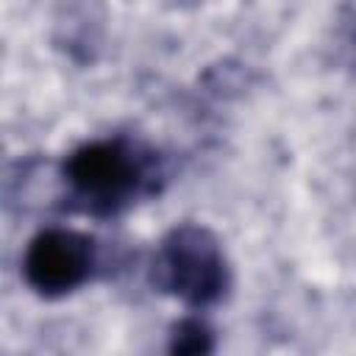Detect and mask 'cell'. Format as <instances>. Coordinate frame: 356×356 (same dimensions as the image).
<instances>
[{
	"mask_svg": "<svg viewBox=\"0 0 356 356\" xmlns=\"http://www.w3.org/2000/svg\"><path fill=\"white\" fill-rule=\"evenodd\" d=\"M92 239L67 228H47L36 234L22 259L28 286L44 298H61L78 289L92 275Z\"/></svg>",
	"mask_w": 356,
	"mask_h": 356,
	"instance_id": "3957f363",
	"label": "cell"
},
{
	"mask_svg": "<svg viewBox=\"0 0 356 356\" xmlns=\"http://www.w3.org/2000/svg\"><path fill=\"white\" fill-rule=\"evenodd\" d=\"M150 278L161 292L203 309L225 295L228 264L217 236L209 228L184 222L161 239Z\"/></svg>",
	"mask_w": 356,
	"mask_h": 356,
	"instance_id": "6da1fadb",
	"label": "cell"
},
{
	"mask_svg": "<svg viewBox=\"0 0 356 356\" xmlns=\"http://www.w3.org/2000/svg\"><path fill=\"white\" fill-rule=\"evenodd\" d=\"M170 350L172 353H211L214 337L211 328L200 320H181L170 334Z\"/></svg>",
	"mask_w": 356,
	"mask_h": 356,
	"instance_id": "277c9868",
	"label": "cell"
},
{
	"mask_svg": "<svg viewBox=\"0 0 356 356\" xmlns=\"http://www.w3.org/2000/svg\"><path fill=\"white\" fill-rule=\"evenodd\" d=\"M64 178L89 211L114 214L142 192L147 164L134 145L122 139H100L70 153L64 161Z\"/></svg>",
	"mask_w": 356,
	"mask_h": 356,
	"instance_id": "7a4b0ae2",
	"label": "cell"
}]
</instances>
